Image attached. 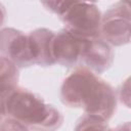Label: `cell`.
<instances>
[{
  "instance_id": "cell-1",
  "label": "cell",
  "mask_w": 131,
  "mask_h": 131,
  "mask_svg": "<svg viewBox=\"0 0 131 131\" xmlns=\"http://www.w3.org/2000/svg\"><path fill=\"white\" fill-rule=\"evenodd\" d=\"M62 103L81 107L86 115L108 121L116 111L117 97L113 87L86 68H78L62 82Z\"/></svg>"
},
{
  "instance_id": "cell-2",
  "label": "cell",
  "mask_w": 131,
  "mask_h": 131,
  "mask_svg": "<svg viewBox=\"0 0 131 131\" xmlns=\"http://www.w3.org/2000/svg\"><path fill=\"white\" fill-rule=\"evenodd\" d=\"M5 115L35 131H55L63 121L61 114L35 93L23 88L11 91L4 102Z\"/></svg>"
},
{
  "instance_id": "cell-3",
  "label": "cell",
  "mask_w": 131,
  "mask_h": 131,
  "mask_svg": "<svg viewBox=\"0 0 131 131\" xmlns=\"http://www.w3.org/2000/svg\"><path fill=\"white\" fill-rule=\"evenodd\" d=\"M42 4L57 14L72 34L92 39L100 37L101 14L95 3L82 1H43Z\"/></svg>"
},
{
  "instance_id": "cell-4",
  "label": "cell",
  "mask_w": 131,
  "mask_h": 131,
  "mask_svg": "<svg viewBox=\"0 0 131 131\" xmlns=\"http://www.w3.org/2000/svg\"><path fill=\"white\" fill-rule=\"evenodd\" d=\"M130 4L120 1L101 16L100 38L108 45L121 46L130 41Z\"/></svg>"
},
{
  "instance_id": "cell-5",
  "label": "cell",
  "mask_w": 131,
  "mask_h": 131,
  "mask_svg": "<svg viewBox=\"0 0 131 131\" xmlns=\"http://www.w3.org/2000/svg\"><path fill=\"white\" fill-rule=\"evenodd\" d=\"M0 55L10 60L16 68L35 63L28 36L13 28L0 30Z\"/></svg>"
},
{
  "instance_id": "cell-6",
  "label": "cell",
  "mask_w": 131,
  "mask_h": 131,
  "mask_svg": "<svg viewBox=\"0 0 131 131\" xmlns=\"http://www.w3.org/2000/svg\"><path fill=\"white\" fill-rule=\"evenodd\" d=\"M88 39L78 37L63 29L55 34L53 41V56L55 62L66 67L78 64L83 57Z\"/></svg>"
},
{
  "instance_id": "cell-7",
  "label": "cell",
  "mask_w": 131,
  "mask_h": 131,
  "mask_svg": "<svg viewBox=\"0 0 131 131\" xmlns=\"http://www.w3.org/2000/svg\"><path fill=\"white\" fill-rule=\"evenodd\" d=\"M114 52L112 47L100 37L88 39L81 62L94 74H101L113 63Z\"/></svg>"
},
{
  "instance_id": "cell-8",
  "label": "cell",
  "mask_w": 131,
  "mask_h": 131,
  "mask_svg": "<svg viewBox=\"0 0 131 131\" xmlns=\"http://www.w3.org/2000/svg\"><path fill=\"white\" fill-rule=\"evenodd\" d=\"M55 34L45 28L37 29L28 35L34 62L43 67L55 63L53 56V41Z\"/></svg>"
},
{
  "instance_id": "cell-9",
  "label": "cell",
  "mask_w": 131,
  "mask_h": 131,
  "mask_svg": "<svg viewBox=\"0 0 131 131\" xmlns=\"http://www.w3.org/2000/svg\"><path fill=\"white\" fill-rule=\"evenodd\" d=\"M18 71L17 68L7 58L0 55V105L4 107V102L8 94L17 88ZM5 110V108H4Z\"/></svg>"
},
{
  "instance_id": "cell-10",
  "label": "cell",
  "mask_w": 131,
  "mask_h": 131,
  "mask_svg": "<svg viewBox=\"0 0 131 131\" xmlns=\"http://www.w3.org/2000/svg\"><path fill=\"white\" fill-rule=\"evenodd\" d=\"M107 129L106 121L98 117L86 115L78 122L75 131H106Z\"/></svg>"
},
{
  "instance_id": "cell-11",
  "label": "cell",
  "mask_w": 131,
  "mask_h": 131,
  "mask_svg": "<svg viewBox=\"0 0 131 131\" xmlns=\"http://www.w3.org/2000/svg\"><path fill=\"white\" fill-rule=\"evenodd\" d=\"M0 131H30V129L20 124L19 122L11 118H8L2 122Z\"/></svg>"
},
{
  "instance_id": "cell-12",
  "label": "cell",
  "mask_w": 131,
  "mask_h": 131,
  "mask_svg": "<svg viewBox=\"0 0 131 131\" xmlns=\"http://www.w3.org/2000/svg\"><path fill=\"white\" fill-rule=\"evenodd\" d=\"M4 19H5V9H4V6L0 3V27L3 25Z\"/></svg>"
},
{
  "instance_id": "cell-13",
  "label": "cell",
  "mask_w": 131,
  "mask_h": 131,
  "mask_svg": "<svg viewBox=\"0 0 131 131\" xmlns=\"http://www.w3.org/2000/svg\"><path fill=\"white\" fill-rule=\"evenodd\" d=\"M3 116H5V110H4V107L3 106H1L0 105V122H1V120H2V117Z\"/></svg>"
},
{
  "instance_id": "cell-14",
  "label": "cell",
  "mask_w": 131,
  "mask_h": 131,
  "mask_svg": "<svg viewBox=\"0 0 131 131\" xmlns=\"http://www.w3.org/2000/svg\"><path fill=\"white\" fill-rule=\"evenodd\" d=\"M106 131H115V130H112V129H107Z\"/></svg>"
}]
</instances>
